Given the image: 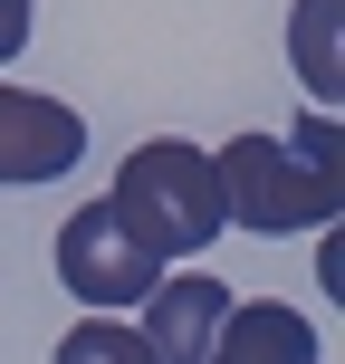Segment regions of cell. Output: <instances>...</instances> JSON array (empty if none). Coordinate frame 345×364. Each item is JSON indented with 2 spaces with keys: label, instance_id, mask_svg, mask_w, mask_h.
I'll return each instance as SVG.
<instances>
[{
  "label": "cell",
  "instance_id": "6da1fadb",
  "mask_svg": "<svg viewBox=\"0 0 345 364\" xmlns=\"http://www.w3.org/2000/svg\"><path fill=\"white\" fill-rule=\"evenodd\" d=\"M106 211L125 220V230L144 240L154 259H192V250H211V240L230 230L211 154L182 144V134H154V144H134V154H125V173H115Z\"/></svg>",
  "mask_w": 345,
  "mask_h": 364
},
{
  "label": "cell",
  "instance_id": "7a4b0ae2",
  "mask_svg": "<svg viewBox=\"0 0 345 364\" xmlns=\"http://www.w3.org/2000/svg\"><path fill=\"white\" fill-rule=\"evenodd\" d=\"M211 173H221V211H230L250 240L317 230V220H336V201H345V182L307 173L278 134H230V144L211 154Z\"/></svg>",
  "mask_w": 345,
  "mask_h": 364
},
{
  "label": "cell",
  "instance_id": "3957f363",
  "mask_svg": "<svg viewBox=\"0 0 345 364\" xmlns=\"http://www.w3.org/2000/svg\"><path fill=\"white\" fill-rule=\"evenodd\" d=\"M154 278H164V259H154L106 201H87V211L58 220V288H68L77 307H144Z\"/></svg>",
  "mask_w": 345,
  "mask_h": 364
},
{
  "label": "cell",
  "instance_id": "277c9868",
  "mask_svg": "<svg viewBox=\"0 0 345 364\" xmlns=\"http://www.w3.org/2000/svg\"><path fill=\"white\" fill-rule=\"evenodd\" d=\"M77 154H87V125H77V106H58V96H29V87H0V192L77 173Z\"/></svg>",
  "mask_w": 345,
  "mask_h": 364
},
{
  "label": "cell",
  "instance_id": "5b68a950",
  "mask_svg": "<svg viewBox=\"0 0 345 364\" xmlns=\"http://www.w3.org/2000/svg\"><path fill=\"white\" fill-rule=\"evenodd\" d=\"M221 316H230V288H221V278H154L144 288V355L154 364H201L211 355V336H221Z\"/></svg>",
  "mask_w": 345,
  "mask_h": 364
},
{
  "label": "cell",
  "instance_id": "8992f818",
  "mask_svg": "<svg viewBox=\"0 0 345 364\" xmlns=\"http://www.w3.org/2000/svg\"><path fill=\"white\" fill-rule=\"evenodd\" d=\"M201 364H317V326L297 307H278V297H250V307L230 297V316H221Z\"/></svg>",
  "mask_w": 345,
  "mask_h": 364
},
{
  "label": "cell",
  "instance_id": "52a82bcc",
  "mask_svg": "<svg viewBox=\"0 0 345 364\" xmlns=\"http://www.w3.org/2000/svg\"><path fill=\"white\" fill-rule=\"evenodd\" d=\"M288 58L307 77V96L336 115L345 106V0H297L288 10Z\"/></svg>",
  "mask_w": 345,
  "mask_h": 364
},
{
  "label": "cell",
  "instance_id": "ba28073f",
  "mask_svg": "<svg viewBox=\"0 0 345 364\" xmlns=\"http://www.w3.org/2000/svg\"><path fill=\"white\" fill-rule=\"evenodd\" d=\"M58 364H154L144 336L125 326V316H77L68 336H58Z\"/></svg>",
  "mask_w": 345,
  "mask_h": 364
},
{
  "label": "cell",
  "instance_id": "9c48e42d",
  "mask_svg": "<svg viewBox=\"0 0 345 364\" xmlns=\"http://www.w3.org/2000/svg\"><path fill=\"white\" fill-rule=\"evenodd\" d=\"M288 154H297V164H307V173H327V182H345V164H336V154H345V125H336L327 106H307V115H297Z\"/></svg>",
  "mask_w": 345,
  "mask_h": 364
},
{
  "label": "cell",
  "instance_id": "30bf717a",
  "mask_svg": "<svg viewBox=\"0 0 345 364\" xmlns=\"http://www.w3.org/2000/svg\"><path fill=\"white\" fill-rule=\"evenodd\" d=\"M29 19H38L29 0H0V68H10L19 48H29Z\"/></svg>",
  "mask_w": 345,
  "mask_h": 364
}]
</instances>
